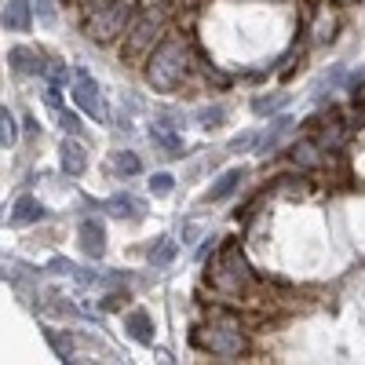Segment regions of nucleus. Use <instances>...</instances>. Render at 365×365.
I'll use <instances>...</instances> for the list:
<instances>
[{"mask_svg":"<svg viewBox=\"0 0 365 365\" xmlns=\"http://www.w3.org/2000/svg\"><path fill=\"white\" fill-rule=\"evenodd\" d=\"M190 340H194V347H197V351L216 354V358H227V361H234V358H241V354L249 351L245 332H241L237 318L220 314V311L212 314V322H208V325H197Z\"/></svg>","mask_w":365,"mask_h":365,"instance_id":"nucleus-1","label":"nucleus"},{"mask_svg":"<svg viewBox=\"0 0 365 365\" xmlns=\"http://www.w3.org/2000/svg\"><path fill=\"white\" fill-rule=\"evenodd\" d=\"M182 77H187V44L168 37L146 58V84L161 91V96H168V91H175L182 84Z\"/></svg>","mask_w":365,"mask_h":365,"instance_id":"nucleus-2","label":"nucleus"},{"mask_svg":"<svg viewBox=\"0 0 365 365\" xmlns=\"http://www.w3.org/2000/svg\"><path fill=\"white\" fill-rule=\"evenodd\" d=\"M208 282L216 285L220 292H241L252 282L249 263H245V256H241L237 245H223V252L208 263Z\"/></svg>","mask_w":365,"mask_h":365,"instance_id":"nucleus-3","label":"nucleus"},{"mask_svg":"<svg viewBox=\"0 0 365 365\" xmlns=\"http://www.w3.org/2000/svg\"><path fill=\"white\" fill-rule=\"evenodd\" d=\"M132 4L128 0H110L106 8H99L96 15H88V37L96 41V44H110L117 37H125L128 34V26H132Z\"/></svg>","mask_w":365,"mask_h":365,"instance_id":"nucleus-4","label":"nucleus"},{"mask_svg":"<svg viewBox=\"0 0 365 365\" xmlns=\"http://www.w3.org/2000/svg\"><path fill=\"white\" fill-rule=\"evenodd\" d=\"M161 29H165V15L161 8H146L132 19L128 26V34H125V48H120V55L128 58V63H135V58H143L150 48H154V41L161 37Z\"/></svg>","mask_w":365,"mask_h":365,"instance_id":"nucleus-5","label":"nucleus"},{"mask_svg":"<svg viewBox=\"0 0 365 365\" xmlns=\"http://www.w3.org/2000/svg\"><path fill=\"white\" fill-rule=\"evenodd\" d=\"M73 99H77V106H81L88 117L106 120V103H103V91H99V84L91 81L84 70H77V77H73Z\"/></svg>","mask_w":365,"mask_h":365,"instance_id":"nucleus-6","label":"nucleus"},{"mask_svg":"<svg viewBox=\"0 0 365 365\" xmlns=\"http://www.w3.org/2000/svg\"><path fill=\"white\" fill-rule=\"evenodd\" d=\"M77 237H81V252L88 259H103V252H106V227L99 220H84L77 227Z\"/></svg>","mask_w":365,"mask_h":365,"instance_id":"nucleus-7","label":"nucleus"},{"mask_svg":"<svg viewBox=\"0 0 365 365\" xmlns=\"http://www.w3.org/2000/svg\"><path fill=\"white\" fill-rule=\"evenodd\" d=\"M29 26H34V8H29L26 0H8L4 4V29H11V34H26Z\"/></svg>","mask_w":365,"mask_h":365,"instance_id":"nucleus-8","label":"nucleus"},{"mask_svg":"<svg viewBox=\"0 0 365 365\" xmlns=\"http://www.w3.org/2000/svg\"><path fill=\"white\" fill-rule=\"evenodd\" d=\"M289 158H292V165H299V168H322V143L318 139H299V143H292V150H289Z\"/></svg>","mask_w":365,"mask_h":365,"instance_id":"nucleus-9","label":"nucleus"},{"mask_svg":"<svg viewBox=\"0 0 365 365\" xmlns=\"http://www.w3.org/2000/svg\"><path fill=\"white\" fill-rule=\"evenodd\" d=\"M58 165H63L66 175H81L88 168V150L77 143V139H66L63 150H58Z\"/></svg>","mask_w":365,"mask_h":365,"instance_id":"nucleus-10","label":"nucleus"},{"mask_svg":"<svg viewBox=\"0 0 365 365\" xmlns=\"http://www.w3.org/2000/svg\"><path fill=\"white\" fill-rule=\"evenodd\" d=\"M41 216H44V205H41L37 197H29V194H26V197H19V201H15L8 223H11V227H29V223H37Z\"/></svg>","mask_w":365,"mask_h":365,"instance_id":"nucleus-11","label":"nucleus"},{"mask_svg":"<svg viewBox=\"0 0 365 365\" xmlns=\"http://www.w3.org/2000/svg\"><path fill=\"white\" fill-rule=\"evenodd\" d=\"M125 329H128V336L143 347L154 344V325H150V314L146 311H128L125 314Z\"/></svg>","mask_w":365,"mask_h":365,"instance_id":"nucleus-12","label":"nucleus"},{"mask_svg":"<svg viewBox=\"0 0 365 365\" xmlns=\"http://www.w3.org/2000/svg\"><path fill=\"white\" fill-rule=\"evenodd\" d=\"M241 182H245V168H230V172H223L220 179H216V187H212L208 194H205V201H227Z\"/></svg>","mask_w":365,"mask_h":365,"instance_id":"nucleus-13","label":"nucleus"},{"mask_svg":"<svg viewBox=\"0 0 365 365\" xmlns=\"http://www.w3.org/2000/svg\"><path fill=\"white\" fill-rule=\"evenodd\" d=\"M8 63L19 70V73H41V55L37 51H29V48H11L8 51Z\"/></svg>","mask_w":365,"mask_h":365,"instance_id":"nucleus-14","label":"nucleus"},{"mask_svg":"<svg viewBox=\"0 0 365 365\" xmlns=\"http://www.w3.org/2000/svg\"><path fill=\"white\" fill-rule=\"evenodd\" d=\"M106 208H110V216H117V220H139L143 216V205L135 201V197H128V194H117V197H110L106 201Z\"/></svg>","mask_w":365,"mask_h":365,"instance_id":"nucleus-15","label":"nucleus"},{"mask_svg":"<svg viewBox=\"0 0 365 365\" xmlns=\"http://www.w3.org/2000/svg\"><path fill=\"white\" fill-rule=\"evenodd\" d=\"M175 252H179V245L172 237H158V245H150V263H154V267H168L175 259Z\"/></svg>","mask_w":365,"mask_h":365,"instance_id":"nucleus-16","label":"nucleus"},{"mask_svg":"<svg viewBox=\"0 0 365 365\" xmlns=\"http://www.w3.org/2000/svg\"><path fill=\"white\" fill-rule=\"evenodd\" d=\"M150 139L161 143L168 158H182V143H179V135H172L165 125H154V128H150Z\"/></svg>","mask_w":365,"mask_h":365,"instance_id":"nucleus-17","label":"nucleus"},{"mask_svg":"<svg viewBox=\"0 0 365 365\" xmlns=\"http://www.w3.org/2000/svg\"><path fill=\"white\" fill-rule=\"evenodd\" d=\"M15 139H19V125H15V117H11V110L4 106L0 110V146H15Z\"/></svg>","mask_w":365,"mask_h":365,"instance_id":"nucleus-18","label":"nucleus"},{"mask_svg":"<svg viewBox=\"0 0 365 365\" xmlns=\"http://www.w3.org/2000/svg\"><path fill=\"white\" fill-rule=\"evenodd\" d=\"M113 168L120 175H139L143 172V161L132 154V150H120V154H113Z\"/></svg>","mask_w":365,"mask_h":365,"instance_id":"nucleus-19","label":"nucleus"},{"mask_svg":"<svg viewBox=\"0 0 365 365\" xmlns=\"http://www.w3.org/2000/svg\"><path fill=\"white\" fill-rule=\"evenodd\" d=\"M289 128H292V120H289V117H282V120H274V128H270V132H267V135L259 139V146H256V150H259V154H267L270 146H278V139H282V135H285Z\"/></svg>","mask_w":365,"mask_h":365,"instance_id":"nucleus-20","label":"nucleus"},{"mask_svg":"<svg viewBox=\"0 0 365 365\" xmlns=\"http://www.w3.org/2000/svg\"><path fill=\"white\" fill-rule=\"evenodd\" d=\"M172 187H175V179H172L168 172H158L154 179H150V194H154V197H165V194H172Z\"/></svg>","mask_w":365,"mask_h":365,"instance_id":"nucleus-21","label":"nucleus"},{"mask_svg":"<svg viewBox=\"0 0 365 365\" xmlns=\"http://www.w3.org/2000/svg\"><path fill=\"white\" fill-rule=\"evenodd\" d=\"M58 125H63L66 135H77V132H81V120H77L73 110H58Z\"/></svg>","mask_w":365,"mask_h":365,"instance_id":"nucleus-22","label":"nucleus"},{"mask_svg":"<svg viewBox=\"0 0 365 365\" xmlns=\"http://www.w3.org/2000/svg\"><path fill=\"white\" fill-rule=\"evenodd\" d=\"M48 340H51V347L58 351V358H63V361L73 354V340L70 336H55V332H48Z\"/></svg>","mask_w":365,"mask_h":365,"instance_id":"nucleus-23","label":"nucleus"},{"mask_svg":"<svg viewBox=\"0 0 365 365\" xmlns=\"http://www.w3.org/2000/svg\"><path fill=\"white\" fill-rule=\"evenodd\" d=\"M285 106V96H274V99H256L252 103V110L256 113H274V110H282Z\"/></svg>","mask_w":365,"mask_h":365,"instance_id":"nucleus-24","label":"nucleus"},{"mask_svg":"<svg viewBox=\"0 0 365 365\" xmlns=\"http://www.w3.org/2000/svg\"><path fill=\"white\" fill-rule=\"evenodd\" d=\"M220 120H223V110H220V106H212V110H201V125H205V128H216Z\"/></svg>","mask_w":365,"mask_h":365,"instance_id":"nucleus-25","label":"nucleus"},{"mask_svg":"<svg viewBox=\"0 0 365 365\" xmlns=\"http://www.w3.org/2000/svg\"><path fill=\"white\" fill-rule=\"evenodd\" d=\"M73 4H77L84 15H96L99 8H106V4H110V0H73Z\"/></svg>","mask_w":365,"mask_h":365,"instance_id":"nucleus-26","label":"nucleus"},{"mask_svg":"<svg viewBox=\"0 0 365 365\" xmlns=\"http://www.w3.org/2000/svg\"><path fill=\"white\" fill-rule=\"evenodd\" d=\"M44 99H48V106H51V110H63V96H58V84H51V88H48V96H44Z\"/></svg>","mask_w":365,"mask_h":365,"instance_id":"nucleus-27","label":"nucleus"},{"mask_svg":"<svg viewBox=\"0 0 365 365\" xmlns=\"http://www.w3.org/2000/svg\"><path fill=\"white\" fill-rule=\"evenodd\" d=\"M51 270H58V274H73L77 267H73L70 259H51Z\"/></svg>","mask_w":365,"mask_h":365,"instance_id":"nucleus-28","label":"nucleus"},{"mask_svg":"<svg viewBox=\"0 0 365 365\" xmlns=\"http://www.w3.org/2000/svg\"><path fill=\"white\" fill-rule=\"evenodd\" d=\"M34 4L41 8V19H48V22L55 19V11H51V0H34Z\"/></svg>","mask_w":365,"mask_h":365,"instance_id":"nucleus-29","label":"nucleus"},{"mask_svg":"<svg viewBox=\"0 0 365 365\" xmlns=\"http://www.w3.org/2000/svg\"><path fill=\"white\" fill-rule=\"evenodd\" d=\"M332 4H340V8H347V4H358V0H332Z\"/></svg>","mask_w":365,"mask_h":365,"instance_id":"nucleus-30","label":"nucleus"}]
</instances>
